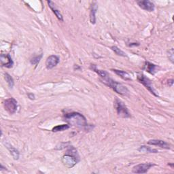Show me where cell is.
I'll return each instance as SVG.
<instances>
[{
  "label": "cell",
  "mask_w": 174,
  "mask_h": 174,
  "mask_svg": "<svg viewBox=\"0 0 174 174\" xmlns=\"http://www.w3.org/2000/svg\"><path fill=\"white\" fill-rule=\"evenodd\" d=\"M64 118L66 122L73 126L78 127H85L87 126L86 118L78 112H72L69 114H66Z\"/></svg>",
  "instance_id": "1"
},
{
  "label": "cell",
  "mask_w": 174,
  "mask_h": 174,
  "mask_svg": "<svg viewBox=\"0 0 174 174\" xmlns=\"http://www.w3.org/2000/svg\"><path fill=\"white\" fill-rule=\"evenodd\" d=\"M102 82L105 85L110 87L111 89H113L116 93H118V94L122 95H127L129 93V90L126 86L117 81H114L113 79H112L109 77V75L105 77V78H102Z\"/></svg>",
  "instance_id": "2"
},
{
  "label": "cell",
  "mask_w": 174,
  "mask_h": 174,
  "mask_svg": "<svg viewBox=\"0 0 174 174\" xmlns=\"http://www.w3.org/2000/svg\"><path fill=\"white\" fill-rule=\"evenodd\" d=\"M114 107L116 110L117 112V114L120 117L122 118H129L131 117L130 113L128 111V109L126 107V105L124 104L120 99L118 98L115 99L114 101Z\"/></svg>",
  "instance_id": "3"
},
{
  "label": "cell",
  "mask_w": 174,
  "mask_h": 174,
  "mask_svg": "<svg viewBox=\"0 0 174 174\" xmlns=\"http://www.w3.org/2000/svg\"><path fill=\"white\" fill-rule=\"evenodd\" d=\"M17 101L14 98H9L4 101V108L10 114H14L17 110Z\"/></svg>",
  "instance_id": "4"
},
{
  "label": "cell",
  "mask_w": 174,
  "mask_h": 174,
  "mask_svg": "<svg viewBox=\"0 0 174 174\" xmlns=\"http://www.w3.org/2000/svg\"><path fill=\"white\" fill-rule=\"evenodd\" d=\"M137 80L140 83H141L144 86H145V87H146V88L151 93H152V94H153L154 96L158 97V95L156 93L155 91L154 90L152 82H151L150 80L148 78H146L144 74H139V75L137 76Z\"/></svg>",
  "instance_id": "5"
},
{
  "label": "cell",
  "mask_w": 174,
  "mask_h": 174,
  "mask_svg": "<svg viewBox=\"0 0 174 174\" xmlns=\"http://www.w3.org/2000/svg\"><path fill=\"white\" fill-rule=\"evenodd\" d=\"M78 162V160L73 154H67L62 157V163L65 167L68 168H72V167L75 166Z\"/></svg>",
  "instance_id": "6"
},
{
  "label": "cell",
  "mask_w": 174,
  "mask_h": 174,
  "mask_svg": "<svg viewBox=\"0 0 174 174\" xmlns=\"http://www.w3.org/2000/svg\"><path fill=\"white\" fill-rule=\"evenodd\" d=\"M154 165H155L152 163L139 164V165L133 167L132 172L134 173H146L151 167H152Z\"/></svg>",
  "instance_id": "7"
},
{
  "label": "cell",
  "mask_w": 174,
  "mask_h": 174,
  "mask_svg": "<svg viewBox=\"0 0 174 174\" xmlns=\"http://www.w3.org/2000/svg\"><path fill=\"white\" fill-rule=\"evenodd\" d=\"M137 5L140 6V7L144 10H146L148 12H152L154 10V4L152 2L149 1V0H144V1H139L137 2Z\"/></svg>",
  "instance_id": "8"
},
{
  "label": "cell",
  "mask_w": 174,
  "mask_h": 174,
  "mask_svg": "<svg viewBox=\"0 0 174 174\" xmlns=\"http://www.w3.org/2000/svg\"><path fill=\"white\" fill-rule=\"evenodd\" d=\"M59 63V58L56 55H51L47 58L46 61V67L48 69H51L57 65Z\"/></svg>",
  "instance_id": "9"
},
{
  "label": "cell",
  "mask_w": 174,
  "mask_h": 174,
  "mask_svg": "<svg viewBox=\"0 0 174 174\" xmlns=\"http://www.w3.org/2000/svg\"><path fill=\"white\" fill-rule=\"evenodd\" d=\"M0 60H1L2 66L8 67V68H11L13 66V61L9 54H1L0 57Z\"/></svg>",
  "instance_id": "10"
},
{
  "label": "cell",
  "mask_w": 174,
  "mask_h": 174,
  "mask_svg": "<svg viewBox=\"0 0 174 174\" xmlns=\"http://www.w3.org/2000/svg\"><path fill=\"white\" fill-rule=\"evenodd\" d=\"M148 144L157 146L162 148H165V149H170V145L168 143L160 140H150L148 141Z\"/></svg>",
  "instance_id": "11"
},
{
  "label": "cell",
  "mask_w": 174,
  "mask_h": 174,
  "mask_svg": "<svg viewBox=\"0 0 174 174\" xmlns=\"http://www.w3.org/2000/svg\"><path fill=\"white\" fill-rule=\"evenodd\" d=\"M97 10V5L96 3H94L91 6V12H90V21L93 25L95 24L96 22V12Z\"/></svg>",
  "instance_id": "12"
},
{
  "label": "cell",
  "mask_w": 174,
  "mask_h": 174,
  "mask_svg": "<svg viewBox=\"0 0 174 174\" xmlns=\"http://www.w3.org/2000/svg\"><path fill=\"white\" fill-rule=\"evenodd\" d=\"M48 6H49V7L50 8V9L53 10V13L55 14L57 18L59 19V21H63V18L62 14H61L60 13V12L55 7H54V3L53 2H51V1H48Z\"/></svg>",
  "instance_id": "13"
},
{
  "label": "cell",
  "mask_w": 174,
  "mask_h": 174,
  "mask_svg": "<svg viewBox=\"0 0 174 174\" xmlns=\"http://www.w3.org/2000/svg\"><path fill=\"white\" fill-rule=\"evenodd\" d=\"M144 69L148 73H150L151 74H153V75H154V74L156 72L157 66L156 65H154V64L150 63L149 62H146V63H145Z\"/></svg>",
  "instance_id": "14"
},
{
  "label": "cell",
  "mask_w": 174,
  "mask_h": 174,
  "mask_svg": "<svg viewBox=\"0 0 174 174\" xmlns=\"http://www.w3.org/2000/svg\"><path fill=\"white\" fill-rule=\"evenodd\" d=\"M114 72L117 74L118 76L121 77V78H122L125 80H131V76L127 72H125V71L122 70H118V69H112Z\"/></svg>",
  "instance_id": "15"
},
{
  "label": "cell",
  "mask_w": 174,
  "mask_h": 174,
  "mask_svg": "<svg viewBox=\"0 0 174 174\" xmlns=\"http://www.w3.org/2000/svg\"><path fill=\"white\" fill-rule=\"evenodd\" d=\"M6 146H7V148L9 150L10 152L11 155L12 156V157L14 158V160H18L19 158V152L18 151L14 148V147H12L10 144H6Z\"/></svg>",
  "instance_id": "16"
},
{
  "label": "cell",
  "mask_w": 174,
  "mask_h": 174,
  "mask_svg": "<svg viewBox=\"0 0 174 174\" xmlns=\"http://www.w3.org/2000/svg\"><path fill=\"white\" fill-rule=\"evenodd\" d=\"M4 78H5L6 81L7 82V83H8V85L10 88H12V87L14 86V82L13 78H12V76H11L10 75V74H8V73H6L4 74Z\"/></svg>",
  "instance_id": "17"
},
{
  "label": "cell",
  "mask_w": 174,
  "mask_h": 174,
  "mask_svg": "<svg viewBox=\"0 0 174 174\" xmlns=\"http://www.w3.org/2000/svg\"><path fill=\"white\" fill-rule=\"evenodd\" d=\"M138 150L141 152H150V153H157L158 151L155 149H152L149 147H146L145 146H141Z\"/></svg>",
  "instance_id": "18"
},
{
  "label": "cell",
  "mask_w": 174,
  "mask_h": 174,
  "mask_svg": "<svg viewBox=\"0 0 174 174\" xmlns=\"http://www.w3.org/2000/svg\"><path fill=\"white\" fill-rule=\"evenodd\" d=\"M69 128V125H58V126L54 127L53 129V132H59V131H63L67 129H68Z\"/></svg>",
  "instance_id": "19"
},
{
  "label": "cell",
  "mask_w": 174,
  "mask_h": 174,
  "mask_svg": "<svg viewBox=\"0 0 174 174\" xmlns=\"http://www.w3.org/2000/svg\"><path fill=\"white\" fill-rule=\"evenodd\" d=\"M111 49L114 51L116 54H117V55H118V56H121V57H127V54L124 53L123 51L121 50L120 48H118L117 46H112Z\"/></svg>",
  "instance_id": "20"
},
{
  "label": "cell",
  "mask_w": 174,
  "mask_h": 174,
  "mask_svg": "<svg viewBox=\"0 0 174 174\" xmlns=\"http://www.w3.org/2000/svg\"><path fill=\"white\" fill-rule=\"evenodd\" d=\"M42 57V55L41 54V55L40 56H36V57H34L33 59L31 60V63L32 64V65H37V64L40 62Z\"/></svg>",
  "instance_id": "21"
},
{
  "label": "cell",
  "mask_w": 174,
  "mask_h": 174,
  "mask_svg": "<svg viewBox=\"0 0 174 174\" xmlns=\"http://www.w3.org/2000/svg\"><path fill=\"white\" fill-rule=\"evenodd\" d=\"M169 59L171 60L172 63H173V48L169 51Z\"/></svg>",
  "instance_id": "22"
},
{
  "label": "cell",
  "mask_w": 174,
  "mask_h": 174,
  "mask_svg": "<svg viewBox=\"0 0 174 174\" xmlns=\"http://www.w3.org/2000/svg\"><path fill=\"white\" fill-rule=\"evenodd\" d=\"M28 97H29V98L31 99V100H33V99H35V95L33 94V93H29Z\"/></svg>",
  "instance_id": "23"
},
{
  "label": "cell",
  "mask_w": 174,
  "mask_h": 174,
  "mask_svg": "<svg viewBox=\"0 0 174 174\" xmlns=\"http://www.w3.org/2000/svg\"><path fill=\"white\" fill-rule=\"evenodd\" d=\"M169 82V85L170 86H172L173 85V80H172V79H171V80H169V81H168Z\"/></svg>",
  "instance_id": "24"
}]
</instances>
